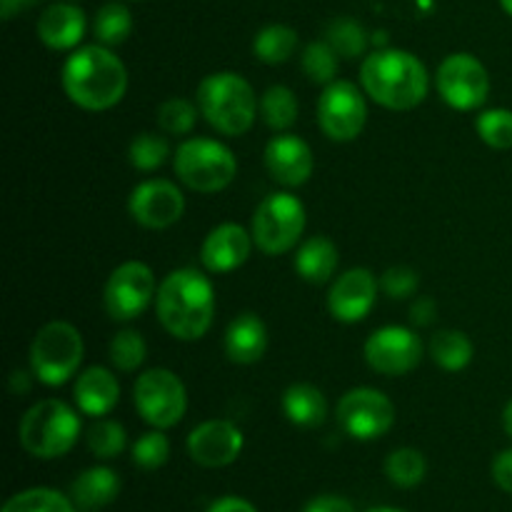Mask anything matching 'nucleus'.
I'll list each match as a JSON object with an SVG mask.
<instances>
[{
    "mask_svg": "<svg viewBox=\"0 0 512 512\" xmlns=\"http://www.w3.org/2000/svg\"><path fill=\"white\" fill-rule=\"evenodd\" d=\"M493 480L500 490L512 495V450H503L493 460Z\"/></svg>",
    "mask_w": 512,
    "mask_h": 512,
    "instance_id": "41",
    "label": "nucleus"
},
{
    "mask_svg": "<svg viewBox=\"0 0 512 512\" xmlns=\"http://www.w3.org/2000/svg\"><path fill=\"white\" fill-rule=\"evenodd\" d=\"M283 413L298 428H318L328 418V400L315 385L295 383L285 390Z\"/></svg>",
    "mask_w": 512,
    "mask_h": 512,
    "instance_id": "24",
    "label": "nucleus"
},
{
    "mask_svg": "<svg viewBox=\"0 0 512 512\" xmlns=\"http://www.w3.org/2000/svg\"><path fill=\"white\" fill-rule=\"evenodd\" d=\"M380 285H383L385 295H390L393 300H403V298H410V295H415V290H418L420 285V278L410 265H393V268H388L383 273Z\"/></svg>",
    "mask_w": 512,
    "mask_h": 512,
    "instance_id": "40",
    "label": "nucleus"
},
{
    "mask_svg": "<svg viewBox=\"0 0 512 512\" xmlns=\"http://www.w3.org/2000/svg\"><path fill=\"white\" fill-rule=\"evenodd\" d=\"M173 168L180 183L195 193H218L235 180L238 160L228 145L210 138H190L173 155Z\"/></svg>",
    "mask_w": 512,
    "mask_h": 512,
    "instance_id": "6",
    "label": "nucleus"
},
{
    "mask_svg": "<svg viewBox=\"0 0 512 512\" xmlns=\"http://www.w3.org/2000/svg\"><path fill=\"white\" fill-rule=\"evenodd\" d=\"M500 5H503V8H505V13L512 15V0H500Z\"/></svg>",
    "mask_w": 512,
    "mask_h": 512,
    "instance_id": "47",
    "label": "nucleus"
},
{
    "mask_svg": "<svg viewBox=\"0 0 512 512\" xmlns=\"http://www.w3.org/2000/svg\"><path fill=\"white\" fill-rule=\"evenodd\" d=\"M473 353V343L460 330H440L430 340V355H433L435 365H440L448 373H458V370L468 368L470 360H473Z\"/></svg>",
    "mask_w": 512,
    "mask_h": 512,
    "instance_id": "27",
    "label": "nucleus"
},
{
    "mask_svg": "<svg viewBox=\"0 0 512 512\" xmlns=\"http://www.w3.org/2000/svg\"><path fill=\"white\" fill-rule=\"evenodd\" d=\"M20 445L40 460L63 458L80 438V418L63 400H40L20 420Z\"/></svg>",
    "mask_w": 512,
    "mask_h": 512,
    "instance_id": "5",
    "label": "nucleus"
},
{
    "mask_svg": "<svg viewBox=\"0 0 512 512\" xmlns=\"http://www.w3.org/2000/svg\"><path fill=\"white\" fill-rule=\"evenodd\" d=\"M410 320L415 325H430L435 320V300L430 298H418L410 308Z\"/></svg>",
    "mask_w": 512,
    "mask_h": 512,
    "instance_id": "43",
    "label": "nucleus"
},
{
    "mask_svg": "<svg viewBox=\"0 0 512 512\" xmlns=\"http://www.w3.org/2000/svg\"><path fill=\"white\" fill-rule=\"evenodd\" d=\"M145 358H148V345H145L143 335L135 330H120L110 343V363L120 373H135L145 363Z\"/></svg>",
    "mask_w": 512,
    "mask_h": 512,
    "instance_id": "33",
    "label": "nucleus"
},
{
    "mask_svg": "<svg viewBox=\"0 0 512 512\" xmlns=\"http://www.w3.org/2000/svg\"><path fill=\"white\" fill-rule=\"evenodd\" d=\"M340 263L338 248L330 238L325 235H315V238H308L295 253V270L303 280L313 285L328 283L335 275Z\"/></svg>",
    "mask_w": 512,
    "mask_h": 512,
    "instance_id": "23",
    "label": "nucleus"
},
{
    "mask_svg": "<svg viewBox=\"0 0 512 512\" xmlns=\"http://www.w3.org/2000/svg\"><path fill=\"white\" fill-rule=\"evenodd\" d=\"M475 130H478L480 140L495 150H510L512 148V110L508 108H493L485 110L475 120Z\"/></svg>",
    "mask_w": 512,
    "mask_h": 512,
    "instance_id": "34",
    "label": "nucleus"
},
{
    "mask_svg": "<svg viewBox=\"0 0 512 512\" xmlns=\"http://www.w3.org/2000/svg\"><path fill=\"white\" fill-rule=\"evenodd\" d=\"M3 512H75V503L50 488H30L13 495Z\"/></svg>",
    "mask_w": 512,
    "mask_h": 512,
    "instance_id": "32",
    "label": "nucleus"
},
{
    "mask_svg": "<svg viewBox=\"0 0 512 512\" xmlns=\"http://www.w3.org/2000/svg\"><path fill=\"white\" fill-rule=\"evenodd\" d=\"M125 443H128L125 428L120 423H115V420H98L88 430V448L100 460L118 458L125 450Z\"/></svg>",
    "mask_w": 512,
    "mask_h": 512,
    "instance_id": "37",
    "label": "nucleus"
},
{
    "mask_svg": "<svg viewBox=\"0 0 512 512\" xmlns=\"http://www.w3.org/2000/svg\"><path fill=\"white\" fill-rule=\"evenodd\" d=\"M253 233L238 223H223L213 228L205 238L203 250H200V260L208 273L223 275L238 270L245 260L250 258L253 250Z\"/></svg>",
    "mask_w": 512,
    "mask_h": 512,
    "instance_id": "19",
    "label": "nucleus"
},
{
    "mask_svg": "<svg viewBox=\"0 0 512 512\" xmlns=\"http://www.w3.org/2000/svg\"><path fill=\"white\" fill-rule=\"evenodd\" d=\"M63 90L78 108L108 110L128 90V70L108 45H83L63 65Z\"/></svg>",
    "mask_w": 512,
    "mask_h": 512,
    "instance_id": "1",
    "label": "nucleus"
},
{
    "mask_svg": "<svg viewBox=\"0 0 512 512\" xmlns=\"http://www.w3.org/2000/svg\"><path fill=\"white\" fill-rule=\"evenodd\" d=\"M133 400L140 418L158 430L178 425L188 410V393H185L183 380L168 368L145 370L135 380Z\"/></svg>",
    "mask_w": 512,
    "mask_h": 512,
    "instance_id": "9",
    "label": "nucleus"
},
{
    "mask_svg": "<svg viewBox=\"0 0 512 512\" xmlns=\"http://www.w3.org/2000/svg\"><path fill=\"white\" fill-rule=\"evenodd\" d=\"M435 85L450 108L475 110L488 100L490 75L475 55L453 53L440 63Z\"/></svg>",
    "mask_w": 512,
    "mask_h": 512,
    "instance_id": "11",
    "label": "nucleus"
},
{
    "mask_svg": "<svg viewBox=\"0 0 512 512\" xmlns=\"http://www.w3.org/2000/svg\"><path fill=\"white\" fill-rule=\"evenodd\" d=\"M85 35V13L78 5L55 3L40 15L38 38L50 50H70L80 45Z\"/></svg>",
    "mask_w": 512,
    "mask_h": 512,
    "instance_id": "21",
    "label": "nucleus"
},
{
    "mask_svg": "<svg viewBox=\"0 0 512 512\" xmlns=\"http://www.w3.org/2000/svg\"><path fill=\"white\" fill-rule=\"evenodd\" d=\"M83 338L78 328L65 320L43 325L30 345V370L43 385H63L78 373L83 363Z\"/></svg>",
    "mask_w": 512,
    "mask_h": 512,
    "instance_id": "7",
    "label": "nucleus"
},
{
    "mask_svg": "<svg viewBox=\"0 0 512 512\" xmlns=\"http://www.w3.org/2000/svg\"><path fill=\"white\" fill-rule=\"evenodd\" d=\"M243 450V433L230 420H205L188 435V453L203 468H225Z\"/></svg>",
    "mask_w": 512,
    "mask_h": 512,
    "instance_id": "17",
    "label": "nucleus"
},
{
    "mask_svg": "<svg viewBox=\"0 0 512 512\" xmlns=\"http://www.w3.org/2000/svg\"><path fill=\"white\" fill-rule=\"evenodd\" d=\"M38 3V0H0V13H3V18H13L15 13H20V10H28L33 8V5Z\"/></svg>",
    "mask_w": 512,
    "mask_h": 512,
    "instance_id": "45",
    "label": "nucleus"
},
{
    "mask_svg": "<svg viewBox=\"0 0 512 512\" xmlns=\"http://www.w3.org/2000/svg\"><path fill=\"white\" fill-rule=\"evenodd\" d=\"M265 168L275 183L285 185V188H298V185L308 183L313 175V150L298 135H275L265 145Z\"/></svg>",
    "mask_w": 512,
    "mask_h": 512,
    "instance_id": "18",
    "label": "nucleus"
},
{
    "mask_svg": "<svg viewBox=\"0 0 512 512\" xmlns=\"http://www.w3.org/2000/svg\"><path fill=\"white\" fill-rule=\"evenodd\" d=\"M130 215L148 230H165L185 213V198L170 180H145L130 193Z\"/></svg>",
    "mask_w": 512,
    "mask_h": 512,
    "instance_id": "15",
    "label": "nucleus"
},
{
    "mask_svg": "<svg viewBox=\"0 0 512 512\" xmlns=\"http://www.w3.org/2000/svg\"><path fill=\"white\" fill-rule=\"evenodd\" d=\"M325 40L333 45L335 53L340 58H360L368 48V35H365V28L353 18H335L333 23L328 25V33H325Z\"/></svg>",
    "mask_w": 512,
    "mask_h": 512,
    "instance_id": "31",
    "label": "nucleus"
},
{
    "mask_svg": "<svg viewBox=\"0 0 512 512\" xmlns=\"http://www.w3.org/2000/svg\"><path fill=\"white\" fill-rule=\"evenodd\" d=\"M198 123V108L185 98H170L158 108V125L168 135L193 133Z\"/></svg>",
    "mask_w": 512,
    "mask_h": 512,
    "instance_id": "38",
    "label": "nucleus"
},
{
    "mask_svg": "<svg viewBox=\"0 0 512 512\" xmlns=\"http://www.w3.org/2000/svg\"><path fill=\"white\" fill-rule=\"evenodd\" d=\"M158 320L173 338L200 340L215 318V290L195 268H180L165 275L155 295Z\"/></svg>",
    "mask_w": 512,
    "mask_h": 512,
    "instance_id": "2",
    "label": "nucleus"
},
{
    "mask_svg": "<svg viewBox=\"0 0 512 512\" xmlns=\"http://www.w3.org/2000/svg\"><path fill=\"white\" fill-rule=\"evenodd\" d=\"M268 350V328L255 313H240L225 330V355L238 365H253Z\"/></svg>",
    "mask_w": 512,
    "mask_h": 512,
    "instance_id": "22",
    "label": "nucleus"
},
{
    "mask_svg": "<svg viewBox=\"0 0 512 512\" xmlns=\"http://www.w3.org/2000/svg\"><path fill=\"white\" fill-rule=\"evenodd\" d=\"M303 512H355L353 503L338 495H320V498L310 500Z\"/></svg>",
    "mask_w": 512,
    "mask_h": 512,
    "instance_id": "42",
    "label": "nucleus"
},
{
    "mask_svg": "<svg viewBox=\"0 0 512 512\" xmlns=\"http://www.w3.org/2000/svg\"><path fill=\"white\" fill-rule=\"evenodd\" d=\"M363 90L390 110H413L425 100L430 88L428 70L408 50H378L360 68Z\"/></svg>",
    "mask_w": 512,
    "mask_h": 512,
    "instance_id": "3",
    "label": "nucleus"
},
{
    "mask_svg": "<svg viewBox=\"0 0 512 512\" xmlns=\"http://www.w3.org/2000/svg\"><path fill=\"white\" fill-rule=\"evenodd\" d=\"M305 205L290 193H270L253 215V240L265 255H283L300 243Z\"/></svg>",
    "mask_w": 512,
    "mask_h": 512,
    "instance_id": "8",
    "label": "nucleus"
},
{
    "mask_svg": "<svg viewBox=\"0 0 512 512\" xmlns=\"http://www.w3.org/2000/svg\"><path fill=\"white\" fill-rule=\"evenodd\" d=\"M170 458V440L165 438L163 430L145 433L143 438L135 440L133 445V463L140 470H158L168 463Z\"/></svg>",
    "mask_w": 512,
    "mask_h": 512,
    "instance_id": "39",
    "label": "nucleus"
},
{
    "mask_svg": "<svg viewBox=\"0 0 512 512\" xmlns=\"http://www.w3.org/2000/svg\"><path fill=\"white\" fill-rule=\"evenodd\" d=\"M368 120V105L355 83L333 80L325 85L318 100V125L335 143H350L358 138Z\"/></svg>",
    "mask_w": 512,
    "mask_h": 512,
    "instance_id": "10",
    "label": "nucleus"
},
{
    "mask_svg": "<svg viewBox=\"0 0 512 512\" xmlns=\"http://www.w3.org/2000/svg\"><path fill=\"white\" fill-rule=\"evenodd\" d=\"M295 50H298V33L290 25H265L253 40L255 58L268 65L288 63Z\"/></svg>",
    "mask_w": 512,
    "mask_h": 512,
    "instance_id": "26",
    "label": "nucleus"
},
{
    "mask_svg": "<svg viewBox=\"0 0 512 512\" xmlns=\"http://www.w3.org/2000/svg\"><path fill=\"white\" fill-rule=\"evenodd\" d=\"M338 423L355 440L383 438L395 423V405L380 390L353 388L340 398Z\"/></svg>",
    "mask_w": 512,
    "mask_h": 512,
    "instance_id": "13",
    "label": "nucleus"
},
{
    "mask_svg": "<svg viewBox=\"0 0 512 512\" xmlns=\"http://www.w3.org/2000/svg\"><path fill=\"white\" fill-rule=\"evenodd\" d=\"M365 360L370 368L388 378L410 373L423 360V340L410 328L388 325V328L375 330L365 343Z\"/></svg>",
    "mask_w": 512,
    "mask_h": 512,
    "instance_id": "14",
    "label": "nucleus"
},
{
    "mask_svg": "<svg viewBox=\"0 0 512 512\" xmlns=\"http://www.w3.org/2000/svg\"><path fill=\"white\" fill-rule=\"evenodd\" d=\"M120 493V480L115 470L110 468H90L83 475H78L70 488L73 503L83 510H98L103 505L113 503Z\"/></svg>",
    "mask_w": 512,
    "mask_h": 512,
    "instance_id": "25",
    "label": "nucleus"
},
{
    "mask_svg": "<svg viewBox=\"0 0 512 512\" xmlns=\"http://www.w3.org/2000/svg\"><path fill=\"white\" fill-rule=\"evenodd\" d=\"M378 278L368 268H353L340 275L328 293V310L340 323H360L378 300Z\"/></svg>",
    "mask_w": 512,
    "mask_h": 512,
    "instance_id": "16",
    "label": "nucleus"
},
{
    "mask_svg": "<svg viewBox=\"0 0 512 512\" xmlns=\"http://www.w3.org/2000/svg\"><path fill=\"white\" fill-rule=\"evenodd\" d=\"M93 33L100 40V45H108V48L125 43L130 33H133V15L120 3L103 5L98 15H95Z\"/></svg>",
    "mask_w": 512,
    "mask_h": 512,
    "instance_id": "29",
    "label": "nucleus"
},
{
    "mask_svg": "<svg viewBox=\"0 0 512 512\" xmlns=\"http://www.w3.org/2000/svg\"><path fill=\"white\" fill-rule=\"evenodd\" d=\"M208 512H258L255 505H250L248 500L235 498V495H228V498H220L210 505Z\"/></svg>",
    "mask_w": 512,
    "mask_h": 512,
    "instance_id": "44",
    "label": "nucleus"
},
{
    "mask_svg": "<svg viewBox=\"0 0 512 512\" xmlns=\"http://www.w3.org/2000/svg\"><path fill=\"white\" fill-rule=\"evenodd\" d=\"M503 428H505V433L510 435L512 438V400L508 405H505V413H503Z\"/></svg>",
    "mask_w": 512,
    "mask_h": 512,
    "instance_id": "46",
    "label": "nucleus"
},
{
    "mask_svg": "<svg viewBox=\"0 0 512 512\" xmlns=\"http://www.w3.org/2000/svg\"><path fill=\"white\" fill-rule=\"evenodd\" d=\"M370 512H403V510H395V508H375V510H370Z\"/></svg>",
    "mask_w": 512,
    "mask_h": 512,
    "instance_id": "48",
    "label": "nucleus"
},
{
    "mask_svg": "<svg viewBox=\"0 0 512 512\" xmlns=\"http://www.w3.org/2000/svg\"><path fill=\"white\" fill-rule=\"evenodd\" d=\"M303 70L313 83L330 85L338 73V53L328 40H315L303 50Z\"/></svg>",
    "mask_w": 512,
    "mask_h": 512,
    "instance_id": "35",
    "label": "nucleus"
},
{
    "mask_svg": "<svg viewBox=\"0 0 512 512\" xmlns=\"http://www.w3.org/2000/svg\"><path fill=\"white\" fill-rule=\"evenodd\" d=\"M260 115L273 130H288L293 128L298 120V98L288 85H273L260 98Z\"/></svg>",
    "mask_w": 512,
    "mask_h": 512,
    "instance_id": "28",
    "label": "nucleus"
},
{
    "mask_svg": "<svg viewBox=\"0 0 512 512\" xmlns=\"http://www.w3.org/2000/svg\"><path fill=\"white\" fill-rule=\"evenodd\" d=\"M425 473H428V465H425L423 453L415 448H398L385 460V475L398 488H415L423 483Z\"/></svg>",
    "mask_w": 512,
    "mask_h": 512,
    "instance_id": "30",
    "label": "nucleus"
},
{
    "mask_svg": "<svg viewBox=\"0 0 512 512\" xmlns=\"http://www.w3.org/2000/svg\"><path fill=\"white\" fill-rule=\"evenodd\" d=\"M155 295H158V283L153 270L140 260H128L110 273L103 303L113 320H135L148 310Z\"/></svg>",
    "mask_w": 512,
    "mask_h": 512,
    "instance_id": "12",
    "label": "nucleus"
},
{
    "mask_svg": "<svg viewBox=\"0 0 512 512\" xmlns=\"http://www.w3.org/2000/svg\"><path fill=\"white\" fill-rule=\"evenodd\" d=\"M198 108L218 133L235 138L253 128L255 115H258V98H255L253 85L243 75L223 70V73L208 75L198 85Z\"/></svg>",
    "mask_w": 512,
    "mask_h": 512,
    "instance_id": "4",
    "label": "nucleus"
},
{
    "mask_svg": "<svg viewBox=\"0 0 512 512\" xmlns=\"http://www.w3.org/2000/svg\"><path fill=\"white\" fill-rule=\"evenodd\" d=\"M170 145L168 140L160 138L155 133H140L135 135L133 143H130L128 158L133 163L135 170H143V173H150V170H158L160 165L168 160Z\"/></svg>",
    "mask_w": 512,
    "mask_h": 512,
    "instance_id": "36",
    "label": "nucleus"
},
{
    "mask_svg": "<svg viewBox=\"0 0 512 512\" xmlns=\"http://www.w3.org/2000/svg\"><path fill=\"white\" fill-rule=\"evenodd\" d=\"M75 405L80 413L90 415V418H103V415L113 413L115 405L120 400V383L108 368H88L78 375L75 380Z\"/></svg>",
    "mask_w": 512,
    "mask_h": 512,
    "instance_id": "20",
    "label": "nucleus"
}]
</instances>
